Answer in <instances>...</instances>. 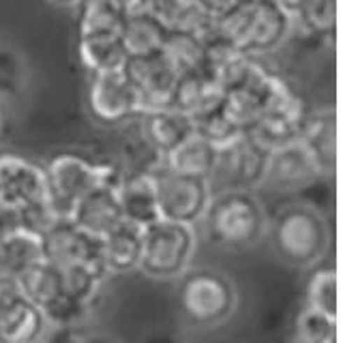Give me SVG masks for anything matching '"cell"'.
Returning <instances> with one entry per match:
<instances>
[{"mask_svg":"<svg viewBox=\"0 0 358 343\" xmlns=\"http://www.w3.org/2000/svg\"><path fill=\"white\" fill-rule=\"evenodd\" d=\"M309 152L320 176H333L337 166V118L335 108H320L309 112L303 136L299 140Z\"/></svg>","mask_w":358,"mask_h":343,"instance_id":"18","label":"cell"},{"mask_svg":"<svg viewBox=\"0 0 358 343\" xmlns=\"http://www.w3.org/2000/svg\"><path fill=\"white\" fill-rule=\"evenodd\" d=\"M0 343H7V341H5V339H3V337H0Z\"/></svg>","mask_w":358,"mask_h":343,"instance_id":"42","label":"cell"},{"mask_svg":"<svg viewBox=\"0 0 358 343\" xmlns=\"http://www.w3.org/2000/svg\"><path fill=\"white\" fill-rule=\"evenodd\" d=\"M48 180V204L54 217H69L73 206L94 187L118 182L120 174L106 163H92L71 152H62L43 168Z\"/></svg>","mask_w":358,"mask_h":343,"instance_id":"6","label":"cell"},{"mask_svg":"<svg viewBox=\"0 0 358 343\" xmlns=\"http://www.w3.org/2000/svg\"><path fill=\"white\" fill-rule=\"evenodd\" d=\"M118 182H106L88 191L71 210L67 219H71L84 232L103 238L110 230H114L122 221V210L118 202Z\"/></svg>","mask_w":358,"mask_h":343,"instance_id":"17","label":"cell"},{"mask_svg":"<svg viewBox=\"0 0 358 343\" xmlns=\"http://www.w3.org/2000/svg\"><path fill=\"white\" fill-rule=\"evenodd\" d=\"M305 307L337 320V272L333 268H320L311 275Z\"/></svg>","mask_w":358,"mask_h":343,"instance_id":"33","label":"cell"},{"mask_svg":"<svg viewBox=\"0 0 358 343\" xmlns=\"http://www.w3.org/2000/svg\"><path fill=\"white\" fill-rule=\"evenodd\" d=\"M116 191L124 221H131L140 228H148L150 224L161 219L155 180L148 170L120 176Z\"/></svg>","mask_w":358,"mask_h":343,"instance_id":"19","label":"cell"},{"mask_svg":"<svg viewBox=\"0 0 358 343\" xmlns=\"http://www.w3.org/2000/svg\"><path fill=\"white\" fill-rule=\"evenodd\" d=\"M0 200L26 210L32 232H43L56 217L48 204L45 170L13 152L0 154Z\"/></svg>","mask_w":358,"mask_h":343,"instance_id":"7","label":"cell"},{"mask_svg":"<svg viewBox=\"0 0 358 343\" xmlns=\"http://www.w3.org/2000/svg\"><path fill=\"white\" fill-rule=\"evenodd\" d=\"M26 88H28L26 58L9 45H0V110L20 101L26 95Z\"/></svg>","mask_w":358,"mask_h":343,"instance_id":"30","label":"cell"},{"mask_svg":"<svg viewBox=\"0 0 358 343\" xmlns=\"http://www.w3.org/2000/svg\"><path fill=\"white\" fill-rule=\"evenodd\" d=\"M48 3H52L56 7H78L82 0H48Z\"/></svg>","mask_w":358,"mask_h":343,"instance_id":"39","label":"cell"},{"mask_svg":"<svg viewBox=\"0 0 358 343\" xmlns=\"http://www.w3.org/2000/svg\"><path fill=\"white\" fill-rule=\"evenodd\" d=\"M148 11L166 24L168 30H182L202 37L213 24V17L198 0H150Z\"/></svg>","mask_w":358,"mask_h":343,"instance_id":"26","label":"cell"},{"mask_svg":"<svg viewBox=\"0 0 358 343\" xmlns=\"http://www.w3.org/2000/svg\"><path fill=\"white\" fill-rule=\"evenodd\" d=\"M198 3L215 20V17H221L223 13H227L232 7H236L241 0H198Z\"/></svg>","mask_w":358,"mask_h":343,"instance_id":"36","label":"cell"},{"mask_svg":"<svg viewBox=\"0 0 358 343\" xmlns=\"http://www.w3.org/2000/svg\"><path fill=\"white\" fill-rule=\"evenodd\" d=\"M144 247V228L120 221L114 230H110L101 238V262L110 275L131 272L140 268Z\"/></svg>","mask_w":358,"mask_h":343,"instance_id":"21","label":"cell"},{"mask_svg":"<svg viewBox=\"0 0 358 343\" xmlns=\"http://www.w3.org/2000/svg\"><path fill=\"white\" fill-rule=\"evenodd\" d=\"M56 343H122V341H118L116 337H108V335H94V337H69Z\"/></svg>","mask_w":358,"mask_h":343,"instance_id":"38","label":"cell"},{"mask_svg":"<svg viewBox=\"0 0 358 343\" xmlns=\"http://www.w3.org/2000/svg\"><path fill=\"white\" fill-rule=\"evenodd\" d=\"M80 58L84 67L94 73H112L122 71L129 58L122 41L118 35H94V37H80L78 43Z\"/></svg>","mask_w":358,"mask_h":343,"instance_id":"27","label":"cell"},{"mask_svg":"<svg viewBox=\"0 0 358 343\" xmlns=\"http://www.w3.org/2000/svg\"><path fill=\"white\" fill-rule=\"evenodd\" d=\"M206 240L223 251H247L266 236L268 217L253 191H221L202 217Z\"/></svg>","mask_w":358,"mask_h":343,"instance_id":"2","label":"cell"},{"mask_svg":"<svg viewBox=\"0 0 358 343\" xmlns=\"http://www.w3.org/2000/svg\"><path fill=\"white\" fill-rule=\"evenodd\" d=\"M198 251V232L193 226L159 219L144 228L140 268L152 279H180Z\"/></svg>","mask_w":358,"mask_h":343,"instance_id":"5","label":"cell"},{"mask_svg":"<svg viewBox=\"0 0 358 343\" xmlns=\"http://www.w3.org/2000/svg\"><path fill=\"white\" fill-rule=\"evenodd\" d=\"M48 322L28 302L17 277L0 272V337L7 343L41 341Z\"/></svg>","mask_w":358,"mask_h":343,"instance_id":"12","label":"cell"},{"mask_svg":"<svg viewBox=\"0 0 358 343\" xmlns=\"http://www.w3.org/2000/svg\"><path fill=\"white\" fill-rule=\"evenodd\" d=\"M292 13L277 0H241L213 20L215 33L247 56H264L279 50L292 33Z\"/></svg>","mask_w":358,"mask_h":343,"instance_id":"1","label":"cell"},{"mask_svg":"<svg viewBox=\"0 0 358 343\" xmlns=\"http://www.w3.org/2000/svg\"><path fill=\"white\" fill-rule=\"evenodd\" d=\"M170 30L159 17H155L150 11L127 15L120 26V41L129 56H146L161 52L166 37Z\"/></svg>","mask_w":358,"mask_h":343,"instance_id":"23","label":"cell"},{"mask_svg":"<svg viewBox=\"0 0 358 343\" xmlns=\"http://www.w3.org/2000/svg\"><path fill=\"white\" fill-rule=\"evenodd\" d=\"M191 120H193L195 136H200L206 142H210L217 150L232 146L243 136H247V129L241 122H236V118L230 112H227L223 101L204 114L193 116Z\"/></svg>","mask_w":358,"mask_h":343,"instance_id":"28","label":"cell"},{"mask_svg":"<svg viewBox=\"0 0 358 343\" xmlns=\"http://www.w3.org/2000/svg\"><path fill=\"white\" fill-rule=\"evenodd\" d=\"M296 343H337V320L305 307L296 320Z\"/></svg>","mask_w":358,"mask_h":343,"instance_id":"34","label":"cell"},{"mask_svg":"<svg viewBox=\"0 0 358 343\" xmlns=\"http://www.w3.org/2000/svg\"><path fill=\"white\" fill-rule=\"evenodd\" d=\"M277 3L281 5V7H285L289 13H292V9H294L296 7V3H299V0H277Z\"/></svg>","mask_w":358,"mask_h":343,"instance_id":"40","label":"cell"},{"mask_svg":"<svg viewBox=\"0 0 358 343\" xmlns=\"http://www.w3.org/2000/svg\"><path fill=\"white\" fill-rule=\"evenodd\" d=\"M17 282L28 302L43 316L48 326L69 328L88 314L69 298L62 268L48 260L28 268L17 277Z\"/></svg>","mask_w":358,"mask_h":343,"instance_id":"9","label":"cell"},{"mask_svg":"<svg viewBox=\"0 0 358 343\" xmlns=\"http://www.w3.org/2000/svg\"><path fill=\"white\" fill-rule=\"evenodd\" d=\"M122 73L138 92L142 114L170 108V97L178 75L168 65V60L161 56V52L146 56H129Z\"/></svg>","mask_w":358,"mask_h":343,"instance_id":"14","label":"cell"},{"mask_svg":"<svg viewBox=\"0 0 358 343\" xmlns=\"http://www.w3.org/2000/svg\"><path fill=\"white\" fill-rule=\"evenodd\" d=\"M112 3L122 13V17H127V15H136V13L148 11V3H150V0H112Z\"/></svg>","mask_w":358,"mask_h":343,"instance_id":"37","label":"cell"},{"mask_svg":"<svg viewBox=\"0 0 358 343\" xmlns=\"http://www.w3.org/2000/svg\"><path fill=\"white\" fill-rule=\"evenodd\" d=\"M236 305V288L225 275L210 268H189L180 277L178 307L189 326H219L234 316Z\"/></svg>","mask_w":358,"mask_h":343,"instance_id":"4","label":"cell"},{"mask_svg":"<svg viewBox=\"0 0 358 343\" xmlns=\"http://www.w3.org/2000/svg\"><path fill=\"white\" fill-rule=\"evenodd\" d=\"M0 133H3V110H0Z\"/></svg>","mask_w":358,"mask_h":343,"instance_id":"41","label":"cell"},{"mask_svg":"<svg viewBox=\"0 0 358 343\" xmlns=\"http://www.w3.org/2000/svg\"><path fill=\"white\" fill-rule=\"evenodd\" d=\"M292 20L309 35H333L337 26V0H299L292 9Z\"/></svg>","mask_w":358,"mask_h":343,"instance_id":"32","label":"cell"},{"mask_svg":"<svg viewBox=\"0 0 358 343\" xmlns=\"http://www.w3.org/2000/svg\"><path fill=\"white\" fill-rule=\"evenodd\" d=\"M45 260L43 240L39 232L22 230L0 240V272L22 277L28 268Z\"/></svg>","mask_w":358,"mask_h":343,"instance_id":"25","label":"cell"},{"mask_svg":"<svg viewBox=\"0 0 358 343\" xmlns=\"http://www.w3.org/2000/svg\"><path fill=\"white\" fill-rule=\"evenodd\" d=\"M45 260L56 266L101 264V238L78 228L67 217L56 219L41 232Z\"/></svg>","mask_w":358,"mask_h":343,"instance_id":"13","label":"cell"},{"mask_svg":"<svg viewBox=\"0 0 358 343\" xmlns=\"http://www.w3.org/2000/svg\"><path fill=\"white\" fill-rule=\"evenodd\" d=\"M140 118H142V138L155 150L157 159L166 157L170 150H174L178 144H182L187 138L195 133L191 116L172 108L144 112L140 114Z\"/></svg>","mask_w":358,"mask_h":343,"instance_id":"20","label":"cell"},{"mask_svg":"<svg viewBox=\"0 0 358 343\" xmlns=\"http://www.w3.org/2000/svg\"><path fill=\"white\" fill-rule=\"evenodd\" d=\"M223 101V90L215 82V78L200 69V71H191L182 73L176 78L172 97H170V108L178 110L187 116H198Z\"/></svg>","mask_w":358,"mask_h":343,"instance_id":"22","label":"cell"},{"mask_svg":"<svg viewBox=\"0 0 358 343\" xmlns=\"http://www.w3.org/2000/svg\"><path fill=\"white\" fill-rule=\"evenodd\" d=\"M80 7V37L118 35L122 13L112 0H82Z\"/></svg>","mask_w":358,"mask_h":343,"instance_id":"31","label":"cell"},{"mask_svg":"<svg viewBox=\"0 0 358 343\" xmlns=\"http://www.w3.org/2000/svg\"><path fill=\"white\" fill-rule=\"evenodd\" d=\"M317 178L320 172L313 166L309 152L303 148L301 142H296L271 152L262 187H268V189L279 194H294L307 189Z\"/></svg>","mask_w":358,"mask_h":343,"instance_id":"16","label":"cell"},{"mask_svg":"<svg viewBox=\"0 0 358 343\" xmlns=\"http://www.w3.org/2000/svg\"><path fill=\"white\" fill-rule=\"evenodd\" d=\"M217 152L219 150L210 142L193 133L191 138H187L182 144H178L159 161L172 172L187 174V176H200L208 180L217 161Z\"/></svg>","mask_w":358,"mask_h":343,"instance_id":"24","label":"cell"},{"mask_svg":"<svg viewBox=\"0 0 358 343\" xmlns=\"http://www.w3.org/2000/svg\"><path fill=\"white\" fill-rule=\"evenodd\" d=\"M30 343H41V341H30Z\"/></svg>","mask_w":358,"mask_h":343,"instance_id":"43","label":"cell"},{"mask_svg":"<svg viewBox=\"0 0 358 343\" xmlns=\"http://www.w3.org/2000/svg\"><path fill=\"white\" fill-rule=\"evenodd\" d=\"M22 230H30L28 214L24 208L0 200V240L13 236Z\"/></svg>","mask_w":358,"mask_h":343,"instance_id":"35","label":"cell"},{"mask_svg":"<svg viewBox=\"0 0 358 343\" xmlns=\"http://www.w3.org/2000/svg\"><path fill=\"white\" fill-rule=\"evenodd\" d=\"M271 150L259 146L249 133L232 146L217 152L215 168L208 176L210 194L255 191L264 184Z\"/></svg>","mask_w":358,"mask_h":343,"instance_id":"10","label":"cell"},{"mask_svg":"<svg viewBox=\"0 0 358 343\" xmlns=\"http://www.w3.org/2000/svg\"><path fill=\"white\" fill-rule=\"evenodd\" d=\"M148 172L155 180L161 219L193 226V228L198 226L213 198L208 180L200 176L172 172L161 161L148 168Z\"/></svg>","mask_w":358,"mask_h":343,"instance_id":"8","label":"cell"},{"mask_svg":"<svg viewBox=\"0 0 358 343\" xmlns=\"http://www.w3.org/2000/svg\"><path fill=\"white\" fill-rule=\"evenodd\" d=\"M88 105L92 116L103 124H118L142 114L138 92L122 71L94 73Z\"/></svg>","mask_w":358,"mask_h":343,"instance_id":"15","label":"cell"},{"mask_svg":"<svg viewBox=\"0 0 358 343\" xmlns=\"http://www.w3.org/2000/svg\"><path fill=\"white\" fill-rule=\"evenodd\" d=\"M161 56L168 60L176 75L204 69V43L193 33L170 30L164 45H161Z\"/></svg>","mask_w":358,"mask_h":343,"instance_id":"29","label":"cell"},{"mask_svg":"<svg viewBox=\"0 0 358 343\" xmlns=\"http://www.w3.org/2000/svg\"><path fill=\"white\" fill-rule=\"evenodd\" d=\"M309 110L301 97H296L285 84L273 95L264 112L249 127V136L266 150H277L289 144H296L303 136Z\"/></svg>","mask_w":358,"mask_h":343,"instance_id":"11","label":"cell"},{"mask_svg":"<svg viewBox=\"0 0 358 343\" xmlns=\"http://www.w3.org/2000/svg\"><path fill=\"white\" fill-rule=\"evenodd\" d=\"M273 251L289 266H315L331 247V230L327 219L307 204H289L268 221Z\"/></svg>","mask_w":358,"mask_h":343,"instance_id":"3","label":"cell"}]
</instances>
